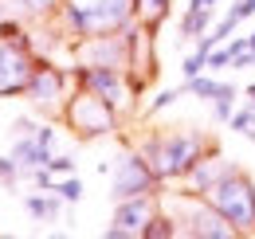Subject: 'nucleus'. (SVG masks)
Listing matches in <instances>:
<instances>
[{
  "instance_id": "423d86ee",
  "label": "nucleus",
  "mask_w": 255,
  "mask_h": 239,
  "mask_svg": "<svg viewBox=\"0 0 255 239\" xmlns=\"http://www.w3.org/2000/svg\"><path fill=\"white\" fill-rule=\"evenodd\" d=\"M71 75H75V87H87L102 94L110 106H118V110H126V102L133 98V90H129V79H126V67H91V63H75L71 67Z\"/></svg>"
},
{
  "instance_id": "39448f33",
  "label": "nucleus",
  "mask_w": 255,
  "mask_h": 239,
  "mask_svg": "<svg viewBox=\"0 0 255 239\" xmlns=\"http://www.w3.org/2000/svg\"><path fill=\"white\" fill-rule=\"evenodd\" d=\"M157 184L161 177L149 169L141 149L122 153L114 161V169H110V200L118 204V200H129V196H149V192H157Z\"/></svg>"
},
{
  "instance_id": "2eb2a0df",
  "label": "nucleus",
  "mask_w": 255,
  "mask_h": 239,
  "mask_svg": "<svg viewBox=\"0 0 255 239\" xmlns=\"http://www.w3.org/2000/svg\"><path fill=\"white\" fill-rule=\"evenodd\" d=\"M169 12H173V0H137V20L141 24H149V28H157L169 20Z\"/></svg>"
},
{
  "instance_id": "4468645a",
  "label": "nucleus",
  "mask_w": 255,
  "mask_h": 239,
  "mask_svg": "<svg viewBox=\"0 0 255 239\" xmlns=\"http://www.w3.org/2000/svg\"><path fill=\"white\" fill-rule=\"evenodd\" d=\"M212 12L216 8H189L181 16V39H200L204 31L212 28Z\"/></svg>"
},
{
  "instance_id": "f257e3e1",
  "label": "nucleus",
  "mask_w": 255,
  "mask_h": 239,
  "mask_svg": "<svg viewBox=\"0 0 255 239\" xmlns=\"http://www.w3.org/2000/svg\"><path fill=\"white\" fill-rule=\"evenodd\" d=\"M137 149L161 180H185L192 173V165L216 145L200 129H153Z\"/></svg>"
},
{
  "instance_id": "bb28decb",
  "label": "nucleus",
  "mask_w": 255,
  "mask_h": 239,
  "mask_svg": "<svg viewBox=\"0 0 255 239\" xmlns=\"http://www.w3.org/2000/svg\"><path fill=\"white\" fill-rule=\"evenodd\" d=\"M220 0H189V8H216Z\"/></svg>"
},
{
  "instance_id": "c756f323",
  "label": "nucleus",
  "mask_w": 255,
  "mask_h": 239,
  "mask_svg": "<svg viewBox=\"0 0 255 239\" xmlns=\"http://www.w3.org/2000/svg\"><path fill=\"white\" fill-rule=\"evenodd\" d=\"M0 20H4V4H0Z\"/></svg>"
},
{
  "instance_id": "7ed1b4c3",
  "label": "nucleus",
  "mask_w": 255,
  "mask_h": 239,
  "mask_svg": "<svg viewBox=\"0 0 255 239\" xmlns=\"http://www.w3.org/2000/svg\"><path fill=\"white\" fill-rule=\"evenodd\" d=\"M169 216L177 220V236H192V239H236L240 232L224 220L220 212L208 204L204 192H177V204L169 208Z\"/></svg>"
},
{
  "instance_id": "f03ea898",
  "label": "nucleus",
  "mask_w": 255,
  "mask_h": 239,
  "mask_svg": "<svg viewBox=\"0 0 255 239\" xmlns=\"http://www.w3.org/2000/svg\"><path fill=\"white\" fill-rule=\"evenodd\" d=\"M204 196H208V204L220 212L240 236H255V184L240 165L224 180H216Z\"/></svg>"
},
{
  "instance_id": "20e7f679",
  "label": "nucleus",
  "mask_w": 255,
  "mask_h": 239,
  "mask_svg": "<svg viewBox=\"0 0 255 239\" xmlns=\"http://www.w3.org/2000/svg\"><path fill=\"white\" fill-rule=\"evenodd\" d=\"M63 118L71 121V129H75L83 141H91V137H106V133L118 129V106H110V102H106L102 94H95V90L79 87L71 98H67Z\"/></svg>"
},
{
  "instance_id": "c85d7f7f",
  "label": "nucleus",
  "mask_w": 255,
  "mask_h": 239,
  "mask_svg": "<svg viewBox=\"0 0 255 239\" xmlns=\"http://www.w3.org/2000/svg\"><path fill=\"white\" fill-rule=\"evenodd\" d=\"M248 43H252V51H255V31H252V35H248Z\"/></svg>"
},
{
  "instance_id": "f3484780",
  "label": "nucleus",
  "mask_w": 255,
  "mask_h": 239,
  "mask_svg": "<svg viewBox=\"0 0 255 239\" xmlns=\"http://www.w3.org/2000/svg\"><path fill=\"white\" fill-rule=\"evenodd\" d=\"M177 236V220L169 216V212H157L149 224H145V232H141V239H173Z\"/></svg>"
},
{
  "instance_id": "ddd939ff",
  "label": "nucleus",
  "mask_w": 255,
  "mask_h": 239,
  "mask_svg": "<svg viewBox=\"0 0 255 239\" xmlns=\"http://www.w3.org/2000/svg\"><path fill=\"white\" fill-rule=\"evenodd\" d=\"M185 94H196V98L212 102V98H220V94H240V90H236V83H220V79H212V75H196V79H185Z\"/></svg>"
},
{
  "instance_id": "6e6552de",
  "label": "nucleus",
  "mask_w": 255,
  "mask_h": 239,
  "mask_svg": "<svg viewBox=\"0 0 255 239\" xmlns=\"http://www.w3.org/2000/svg\"><path fill=\"white\" fill-rule=\"evenodd\" d=\"M71 71H63V67H55V63H35L32 79H28V98H32V106H39V110H63L67 106V87H71Z\"/></svg>"
},
{
  "instance_id": "cd10ccee",
  "label": "nucleus",
  "mask_w": 255,
  "mask_h": 239,
  "mask_svg": "<svg viewBox=\"0 0 255 239\" xmlns=\"http://www.w3.org/2000/svg\"><path fill=\"white\" fill-rule=\"evenodd\" d=\"M244 94H248V102H252V106H255V83H252V87H248V90H244Z\"/></svg>"
},
{
  "instance_id": "9b49d317",
  "label": "nucleus",
  "mask_w": 255,
  "mask_h": 239,
  "mask_svg": "<svg viewBox=\"0 0 255 239\" xmlns=\"http://www.w3.org/2000/svg\"><path fill=\"white\" fill-rule=\"evenodd\" d=\"M232 169H236L232 161H224L216 149H208L204 157H200V161H196V165H192V173H189L185 180H189L192 192H208V188H212L216 180H224L228 173H232Z\"/></svg>"
},
{
  "instance_id": "aec40b11",
  "label": "nucleus",
  "mask_w": 255,
  "mask_h": 239,
  "mask_svg": "<svg viewBox=\"0 0 255 239\" xmlns=\"http://www.w3.org/2000/svg\"><path fill=\"white\" fill-rule=\"evenodd\" d=\"M51 192H59V196H63L67 204H79V200H83V180H79L75 173H71V177L55 180V188H51Z\"/></svg>"
},
{
  "instance_id": "a211bd4d",
  "label": "nucleus",
  "mask_w": 255,
  "mask_h": 239,
  "mask_svg": "<svg viewBox=\"0 0 255 239\" xmlns=\"http://www.w3.org/2000/svg\"><path fill=\"white\" fill-rule=\"evenodd\" d=\"M228 125H232V133H240V137L255 141V106H252V102H248V106H240V110L228 118Z\"/></svg>"
},
{
  "instance_id": "4be33fe9",
  "label": "nucleus",
  "mask_w": 255,
  "mask_h": 239,
  "mask_svg": "<svg viewBox=\"0 0 255 239\" xmlns=\"http://www.w3.org/2000/svg\"><path fill=\"white\" fill-rule=\"evenodd\" d=\"M236 114V94H220V98H212V118L228 125V118Z\"/></svg>"
},
{
  "instance_id": "393cba45",
  "label": "nucleus",
  "mask_w": 255,
  "mask_h": 239,
  "mask_svg": "<svg viewBox=\"0 0 255 239\" xmlns=\"http://www.w3.org/2000/svg\"><path fill=\"white\" fill-rule=\"evenodd\" d=\"M47 169H51L55 177H71V173H75V157H51Z\"/></svg>"
},
{
  "instance_id": "412c9836",
  "label": "nucleus",
  "mask_w": 255,
  "mask_h": 239,
  "mask_svg": "<svg viewBox=\"0 0 255 239\" xmlns=\"http://www.w3.org/2000/svg\"><path fill=\"white\" fill-rule=\"evenodd\" d=\"M204 71H208V51H204V47H196L189 59L181 63V75H185V79H196V75H204Z\"/></svg>"
},
{
  "instance_id": "0eeeda50",
  "label": "nucleus",
  "mask_w": 255,
  "mask_h": 239,
  "mask_svg": "<svg viewBox=\"0 0 255 239\" xmlns=\"http://www.w3.org/2000/svg\"><path fill=\"white\" fill-rule=\"evenodd\" d=\"M157 212H161V192L118 200V204H114V220H110V228H106L102 236L106 239H141L145 224H149Z\"/></svg>"
},
{
  "instance_id": "f8f14e48",
  "label": "nucleus",
  "mask_w": 255,
  "mask_h": 239,
  "mask_svg": "<svg viewBox=\"0 0 255 239\" xmlns=\"http://www.w3.org/2000/svg\"><path fill=\"white\" fill-rule=\"evenodd\" d=\"M63 196L59 192H51V188H43V196L39 192H28L24 196V208H28V216L32 220H39V224H55L59 220V212H63Z\"/></svg>"
},
{
  "instance_id": "9d476101",
  "label": "nucleus",
  "mask_w": 255,
  "mask_h": 239,
  "mask_svg": "<svg viewBox=\"0 0 255 239\" xmlns=\"http://www.w3.org/2000/svg\"><path fill=\"white\" fill-rule=\"evenodd\" d=\"M12 161L20 165L24 177H32L35 169H47L51 145H43V141L35 137V129H32V133H16V141H12Z\"/></svg>"
},
{
  "instance_id": "5701e85b",
  "label": "nucleus",
  "mask_w": 255,
  "mask_h": 239,
  "mask_svg": "<svg viewBox=\"0 0 255 239\" xmlns=\"http://www.w3.org/2000/svg\"><path fill=\"white\" fill-rule=\"evenodd\" d=\"M224 67H232V47H228V43H220V47L208 51V71H224Z\"/></svg>"
},
{
  "instance_id": "a878e982",
  "label": "nucleus",
  "mask_w": 255,
  "mask_h": 239,
  "mask_svg": "<svg viewBox=\"0 0 255 239\" xmlns=\"http://www.w3.org/2000/svg\"><path fill=\"white\" fill-rule=\"evenodd\" d=\"M35 137H39L43 145H55V125H51V121H43V125H35Z\"/></svg>"
},
{
  "instance_id": "1a4fd4ad",
  "label": "nucleus",
  "mask_w": 255,
  "mask_h": 239,
  "mask_svg": "<svg viewBox=\"0 0 255 239\" xmlns=\"http://www.w3.org/2000/svg\"><path fill=\"white\" fill-rule=\"evenodd\" d=\"M87 12L91 35H106V31H126L137 20V0H79Z\"/></svg>"
},
{
  "instance_id": "dca6fc26",
  "label": "nucleus",
  "mask_w": 255,
  "mask_h": 239,
  "mask_svg": "<svg viewBox=\"0 0 255 239\" xmlns=\"http://www.w3.org/2000/svg\"><path fill=\"white\" fill-rule=\"evenodd\" d=\"M20 8V16H32V20H43V16H55L63 8V0H8Z\"/></svg>"
},
{
  "instance_id": "6ab92c4d",
  "label": "nucleus",
  "mask_w": 255,
  "mask_h": 239,
  "mask_svg": "<svg viewBox=\"0 0 255 239\" xmlns=\"http://www.w3.org/2000/svg\"><path fill=\"white\" fill-rule=\"evenodd\" d=\"M177 98H185V83H181V87H169V90H161L157 98H153V102L145 106V118H153V114H161V110H165V106H173Z\"/></svg>"
},
{
  "instance_id": "b1692460",
  "label": "nucleus",
  "mask_w": 255,
  "mask_h": 239,
  "mask_svg": "<svg viewBox=\"0 0 255 239\" xmlns=\"http://www.w3.org/2000/svg\"><path fill=\"white\" fill-rule=\"evenodd\" d=\"M20 177H24V173H20V165L12 161V153H8V157H0V184H8V188H12Z\"/></svg>"
}]
</instances>
